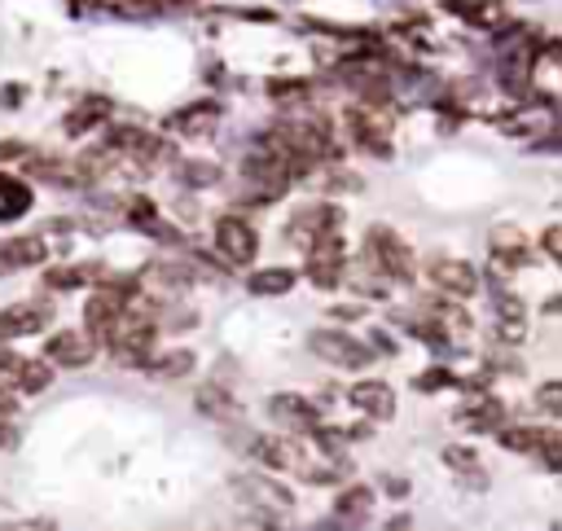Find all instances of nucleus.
Here are the masks:
<instances>
[{
  "instance_id": "23",
  "label": "nucleus",
  "mask_w": 562,
  "mask_h": 531,
  "mask_svg": "<svg viewBox=\"0 0 562 531\" xmlns=\"http://www.w3.org/2000/svg\"><path fill=\"white\" fill-rule=\"evenodd\" d=\"M48 382H53V364H48V360H22L13 386H18L22 395H40V391H48Z\"/></svg>"
},
{
  "instance_id": "27",
  "label": "nucleus",
  "mask_w": 562,
  "mask_h": 531,
  "mask_svg": "<svg viewBox=\"0 0 562 531\" xmlns=\"http://www.w3.org/2000/svg\"><path fill=\"white\" fill-rule=\"evenodd\" d=\"M443 461H448L457 474L479 478V456H474V448H465V443H448V448H443Z\"/></svg>"
},
{
  "instance_id": "5",
  "label": "nucleus",
  "mask_w": 562,
  "mask_h": 531,
  "mask_svg": "<svg viewBox=\"0 0 562 531\" xmlns=\"http://www.w3.org/2000/svg\"><path fill=\"white\" fill-rule=\"evenodd\" d=\"M211 237H215V250L228 263H250L259 255V233H255V224L246 215H220Z\"/></svg>"
},
{
  "instance_id": "20",
  "label": "nucleus",
  "mask_w": 562,
  "mask_h": 531,
  "mask_svg": "<svg viewBox=\"0 0 562 531\" xmlns=\"http://www.w3.org/2000/svg\"><path fill=\"white\" fill-rule=\"evenodd\" d=\"M26 211H31V189L22 180H13V176H0V224L22 219Z\"/></svg>"
},
{
  "instance_id": "19",
  "label": "nucleus",
  "mask_w": 562,
  "mask_h": 531,
  "mask_svg": "<svg viewBox=\"0 0 562 531\" xmlns=\"http://www.w3.org/2000/svg\"><path fill=\"white\" fill-rule=\"evenodd\" d=\"M215 118H220V105H215V101H202V105L180 110V114L171 118V127H176L180 136H202V132L215 127Z\"/></svg>"
},
{
  "instance_id": "30",
  "label": "nucleus",
  "mask_w": 562,
  "mask_h": 531,
  "mask_svg": "<svg viewBox=\"0 0 562 531\" xmlns=\"http://www.w3.org/2000/svg\"><path fill=\"white\" fill-rule=\"evenodd\" d=\"M18 369H22V355L0 351V391H9V386L18 382Z\"/></svg>"
},
{
  "instance_id": "17",
  "label": "nucleus",
  "mask_w": 562,
  "mask_h": 531,
  "mask_svg": "<svg viewBox=\"0 0 562 531\" xmlns=\"http://www.w3.org/2000/svg\"><path fill=\"white\" fill-rule=\"evenodd\" d=\"M294 281H299V272L277 263V268H259V272H250V276H246V290L259 294V298H277V294H290Z\"/></svg>"
},
{
  "instance_id": "10",
  "label": "nucleus",
  "mask_w": 562,
  "mask_h": 531,
  "mask_svg": "<svg viewBox=\"0 0 562 531\" xmlns=\"http://www.w3.org/2000/svg\"><path fill=\"white\" fill-rule=\"evenodd\" d=\"M233 487L246 496V505H255V509H263V513H290V509H294V492L281 487L277 478L246 474V478H233Z\"/></svg>"
},
{
  "instance_id": "8",
  "label": "nucleus",
  "mask_w": 562,
  "mask_h": 531,
  "mask_svg": "<svg viewBox=\"0 0 562 531\" xmlns=\"http://www.w3.org/2000/svg\"><path fill=\"white\" fill-rule=\"evenodd\" d=\"M268 413H272L277 426L290 430V434H312V430L321 426V408H316L307 395H299V391L272 395V399H268Z\"/></svg>"
},
{
  "instance_id": "9",
  "label": "nucleus",
  "mask_w": 562,
  "mask_h": 531,
  "mask_svg": "<svg viewBox=\"0 0 562 531\" xmlns=\"http://www.w3.org/2000/svg\"><path fill=\"white\" fill-rule=\"evenodd\" d=\"M44 360L48 364H61V369H83V364L97 360V342L83 329H57L44 342Z\"/></svg>"
},
{
  "instance_id": "16",
  "label": "nucleus",
  "mask_w": 562,
  "mask_h": 531,
  "mask_svg": "<svg viewBox=\"0 0 562 531\" xmlns=\"http://www.w3.org/2000/svg\"><path fill=\"white\" fill-rule=\"evenodd\" d=\"M35 263H44V241L40 237H9V241H0V276L35 268Z\"/></svg>"
},
{
  "instance_id": "32",
  "label": "nucleus",
  "mask_w": 562,
  "mask_h": 531,
  "mask_svg": "<svg viewBox=\"0 0 562 531\" xmlns=\"http://www.w3.org/2000/svg\"><path fill=\"white\" fill-rule=\"evenodd\" d=\"M189 180H193V184H206V180L215 184V180H220V167H215V162H211V167L198 162V167H189Z\"/></svg>"
},
{
  "instance_id": "4",
  "label": "nucleus",
  "mask_w": 562,
  "mask_h": 531,
  "mask_svg": "<svg viewBox=\"0 0 562 531\" xmlns=\"http://www.w3.org/2000/svg\"><path fill=\"white\" fill-rule=\"evenodd\" d=\"M342 272H347V246H342V237L338 233L316 237L307 246V281L316 290H334L342 281Z\"/></svg>"
},
{
  "instance_id": "3",
  "label": "nucleus",
  "mask_w": 562,
  "mask_h": 531,
  "mask_svg": "<svg viewBox=\"0 0 562 531\" xmlns=\"http://www.w3.org/2000/svg\"><path fill=\"white\" fill-rule=\"evenodd\" d=\"M307 347L325 364H338V369H364V364H373V351L360 338H351L347 329H312L307 334Z\"/></svg>"
},
{
  "instance_id": "29",
  "label": "nucleus",
  "mask_w": 562,
  "mask_h": 531,
  "mask_svg": "<svg viewBox=\"0 0 562 531\" xmlns=\"http://www.w3.org/2000/svg\"><path fill=\"white\" fill-rule=\"evenodd\" d=\"M536 404H540L549 417H558V413H562V386H558V382H544V386L536 391Z\"/></svg>"
},
{
  "instance_id": "2",
  "label": "nucleus",
  "mask_w": 562,
  "mask_h": 531,
  "mask_svg": "<svg viewBox=\"0 0 562 531\" xmlns=\"http://www.w3.org/2000/svg\"><path fill=\"white\" fill-rule=\"evenodd\" d=\"M426 276H430V285H435L443 298H452V303L479 294V268H474L470 259L435 255V259H426Z\"/></svg>"
},
{
  "instance_id": "34",
  "label": "nucleus",
  "mask_w": 562,
  "mask_h": 531,
  "mask_svg": "<svg viewBox=\"0 0 562 531\" xmlns=\"http://www.w3.org/2000/svg\"><path fill=\"white\" fill-rule=\"evenodd\" d=\"M360 312H364L360 303H338V307H329V316H334V320H356Z\"/></svg>"
},
{
  "instance_id": "22",
  "label": "nucleus",
  "mask_w": 562,
  "mask_h": 531,
  "mask_svg": "<svg viewBox=\"0 0 562 531\" xmlns=\"http://www.w3.org/2000/svg\"><path fill=\"white\" fill-rule=\"evenodd\" d=\"M97 272H101L97 263H61V268H48V272H44V285H48V290H79V285H88Z\"/></svg>"
},
{
  "instance_id": "18",
  "label": "nucleus",
  "mask_w": 562,
  "mask_h": 531,
  "mask_svg": "<svg viewBox=\"0 0 562 531\" xmlns=\"http://www.w3.org/2000/svg\"><path fill=\"white\" fill-rule=\"evenodd\" d=\"M461 426L470 430H501L505 426V404L492 395H479L470 408H461Z\"/></svg>"
},
{
  "instance_id": "25",
  "label": "nucleus",
  "mask_w": 562,
  "mask_h": 531,
  "mask_svg": "<svg viewBox=\"0 0 562 531\" xmlns=\"http://www.w3.org/2000/svg\"><path fill=\"white\" fill-rule=\"evenodd\" d=\"M105 114H110V105L101 101V97H92V101H83L70 118H66V132L70 136H79V132H88V127H97V123H105Z\"/></svg>"
},
{
  "instance_id": "31",
  "label": "nucleus",
  "mask_w": 562,
  "mask_h": 531,
  "mask_svg": "<svg viewBox=\"0 0 562 531\" xmlns=\"http://www.w3.org/2000/svg\"><path fill=\"white\" fill-rule=\"evenodd\" d=\"M540 246H544V255H549V259H562V228H558V224H549V228H544V237H540Z\"/></svg>"
},
{
  "instance_id": "1",
  "label": "nucleus",
  "mask_w": 562,
  "mask_h": 531,
  "mask_svg": "<svg viewBox=\"0 0 562 531\" xmlns=\"http://www.w3.org/2000/svg\"><path fill=\"white\" fill-rule=\"evenodd\" d=\"M364 268L378 281H413L417 276V255H413V246L395 228L373 224L364 233Z\"/></svg>"
},
{
  "instance_id": "21",
  "label": "nucleus",
  "mask_w": 562,
  "mask_h": 531,
  "mask_svg": "<svg viewBox=\"0 0 562 531\" xmlns=\"http://www.w3.org/2000/svg\"><path fill=\"white\" fill-rule=\"evenodd\" d=\"M198 408H202L206 417H215V421H237V417H241L237 399H233V395H228L224 386H215V382L198 391Z\"/></svg>"
},
{
  "instance_id": "6",
  "label": "nucleus",
  "mask_w": 562,
  "mask_h": 531,
  "mask_svg": "<svg viewBox=\"0 0 562 531\" xmlns=\"http://www.w3.org/2000/svg\"><path fill=\"white\" fill-rule=\"evenodd\" d=\"M338 224H342V211H338L334 202H307V206H299V211L290 215L285 237H290V241H299V246H312L316 237L338 233Z\"/></svg>"
},
{
  "instance_id": "12",
  "label": "nucleus",
  "mask_w": 562,
  "mask_h": 531,
  "mask_svg": "<svg viewBox=\"0 0 562 531\" xmlns=\"http://www.w3.org/2000/svg\"><path fill=\"white\" fill-rule=\"evenodd\" d=\"M487 250H492V263H496L501 272H514V268H522V263H527L531 241H527V233H522L518 224H501V228H492Z\"/></svg>"
},
{
  "instance_id": "7",
  "label": "nucleus",
  "mask_w": 562,
  "mask_h": 531,
  "mask_svg": "<svg viewBox=\"0 0 562 531\" xmlns=\"http://www.w3.org/2000/svg\"><path fill=\"white\" fill-rule=\"evenodd\" d=\"M347 132H351V140L360 145V149H369V154H391V118L382 114V110H369V105H356V110H347Z\"/></svg>"
},
{
  "instance_id": "33",
  "label": "nucleus",
  "mask_w": 562,
  "mask_h": 531,
  "mask_svg": "<svg viewBox=\"0 0 562 531\" xmlns=\"http://www.w3.org/2000/svg\"><path fill=\"white\" fill-rule=\"evenodd\" d=\"M382 487H386V496H408V478H400V474H382Z\"/></svg>"
},
{
  "instance_id": "11",
  "label": "nucleus",
  "mask_w": 562,
  "mask_h": 531,
  "mask_svg": "<svg viewBox=\"0 0 562 531\" xmlns=\"http://www.w3.org/2000/svg\"><path fill=\"white\" fill-rule=\"evenodd\" d=\"M347 404H351L356 413L373 417V421L395 417V391H391L386 382H378V377H360V382H351V386H347Z\"/></svg>"
},
{
  "instance_id": "26",
  "label": "nucleus",
  "mask_w": 562,
  "mask_h": 531,
  "mask_svg": "<svg viewBox=\"0 0 562 531\" xmlns=\"http://www.w3.org/2000/svg\"><path fill=\"white\" fill-rule=\"evenodd\" d=\"M145 369H149L154 377H162V382H171V377H184V373L193 369V351H167V355L149 360Z\"/></svg>"
},
{
  "instance_id": "14",
  "label": "nucleus",
  "mask_w": 562,
  "mask_h": 531,
  "mask_svg": "<svg viewBox=\"0 0 562 531\" xmlns=\"http://www.w3.org/2000/svg\"><path fill=\"white\" fill-rule=\"evenodd\" d=\"M48 303H13V307H4L0 312V342L4 338H26V334H35V329H44L48 325Z\"/></svg>"
},
{
  "instance_id": "15",
  "label": "nucleus",
  "mask_w": 562,
  "mask_h": 531,
  "mask_svg": "<svg viewBox=\"0 0 562 531\" xmlns=\"http://www.w3.org/2000/svg\"><path fill=\"white\" fill-rule=\"evenodd\" d=\"M369 513H373V487H364V483L338 487V496H334V518H338L342 527H364Z\"/></svg>"
},
{
  "instance_id": "13",
  "label": "nucleus",
  "mask_w": 562,
  "mask_h": 531,
  "mask_svg": "<svg viewBox=\"0 0 562 531\" xmlns=\"http://www.w3.org/2000/svg\"><path fill=\"white\" fill-rule=\"evenodd\" d=\"M246 448L268 470H299L303 465V452L294 448V439H281V434H246Z\"/></svg>"
},
{
  "instance_id": "24",
  "label": "nucleus",
  "mask_w": 562,
  "mask_h": 531,
  "mask_svg": "<svg viewBox=\"0 0 562 531\" xmlns=\"http://www.w3.org/2000/svg\"><path fill=\"white\" fill-rule=\"evenodd\" d=\"M540 434H544V426H501L496 430V439H501L505 452H536L540 448Z\"/></svg>"
},
{
  "instance_id": "28",
  "label": "nucleus",
  "mask_w": 562,
  "mask_h": 531,
  "mask_svg": "<svg viewBox=\"0 0 562 531\" xmlns=\"http://www.w3.org/2000/svg\"><path fill=\"white\" fill-rule=\"evenodd\" d=\"M413 386L430 395V391H443V386H457V377H452L448 369H426V373H417V382H413Z\"/></svg>"
}]
</instances>
